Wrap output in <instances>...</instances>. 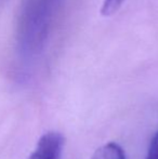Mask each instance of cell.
Returning a JSON list of instances; mask_svg holds the SVG:
<instances>
[{
    "mask_svg": "<svg viewBox=\"0 0 158 159\" xmlns=\"http://www.w3.org/2000/svg\"><path fill=\"white\" fill-rule=\"evenodd\" d=\"M67 0H25L19 26L22 54L35 57L46 49Z\"/></svg>",
    "mask_w": 158,
    "mask_h": 159,
    "instance_id": "6da1fadb",
    "label": "cell"
},
{
    "mask_svg": "<svg viewBox=\"0 0 158 159\" xmlns=\"http://www.w3.org/2000/svg\"><path fill=\"white\" fill-rule=\"evenodd\" d=\"M64 136L56 131L46 132L40 136L35 149L27 159H61Z\"/></svg>",
    "mask_w": 158,
    "mask_h": 159,
    "instance_id": "7a4b0ae2",
    "label": "cell"
},
{
    "mask_svg": "<svg viewBox=\"0 0 158 159\" xmlns=\"http://www.w3.org/2000/svg\"><path fill=\"white\" fill-rule=\"evenodd\" d=\"M91 159H127L124 148L115 142L102 145L94 152Z\"/></svg>",
    "mask_w": 158,
    "mask_h": 159,
    "instance_id": "3957f363",
    "label": "cell"
},
{
    "mask_svg": "<svg viewBox=\"0 0 158 159\" xmlns=\"http://www.w3.org/2000/svg\"><path fill=\"white\" fill-rule=\"evenodd\" d=\"M127 0H103L101 7V14L103 16H111L121 8Z\"/></svg>",
    "mask_w": 158,
    "mask_h": 159,
    "instance_id": "277c9868",
    "label": "cell"
},
{
    "mask_svg": "<svg viewBox=\"0 0 158 159\" xmlns=\"http://www.w3.org/2000/svg\"><path fill=\"white\" fill-rule=\"evenodd\" d=\"M145 159H158V131L151 140Z\"/></svg>",
    "mask_w": 158,
    "mask_h": 159,
    "instance_id": "5b68a950",
    "label": "cell"
}]
</instances>
